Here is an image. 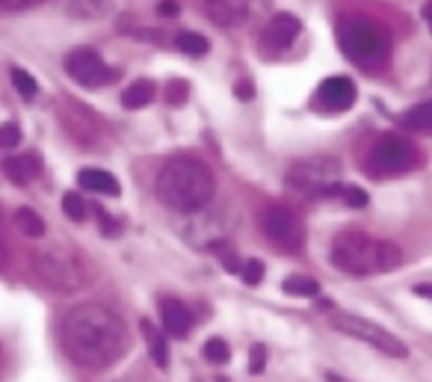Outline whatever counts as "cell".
Masks as SVG:
<instances>
[{
	"label": "cell",
	"mask_w": 432,
	"mask_h": 382,
	"mask_svg": "<svg viewBox=\"0 0 432 382\" xmlns=\"http://www.w3.org/2000/svg\"><path fill=\"white\" fill-rule=\"evenodd\" d=\"M63 344L74 365L101 371L119 361L130 344L125 320L107 306H77L63 323Z\"/></svg>",
	"instance_id": "6da1fadb"
},
{
	"label": "cell",
	"mask_w": 432,
	"mask_h": 382,
	"mask_svg": "<svg viewBox=\"0 0 432 382\" xmlns=\"http://www.w3.org/2000/svg\"><path fill=\"white\" fill-rule=\"evenodd\" d=\"M213 193H216L213 172L192 157H175L157 175V198L172 211L195 213L210 205Z\"/></svg>",
	"instance_id": "7a4b0ae2"
},
{
	"label": "cell",
	"mask_w": 432,
	"mask_h": 382,
	"mask_svg": "<svg viewBox=\"0 0 432 382\" xmlns=\"http://www.w3.org/2000/svg\"><path fill=\"white\" fill-rule=\"evenodd\" d=\"M331 264L352 276L388 273L403 264V252L391 240H376L364 231H344L331 240Z\"/></svg>",
	"instance_id": "3957f363"
},
{
	"label": "cell",
	"mask_w": 432,
	"mask_h": 382,
	"mask_svg": "<svg viewBox=\"0 0 432 382\" xmlns=\"http://www.w3.org/2000/svg\"><path fill=\"white\" fill-rule=\"evenodd\" d=\"M338 45L346 54L349 63L359 69H382L391 54V39L382 24L370 21V18H344L338 24Z\"/></svg>",
	"instance_id": "277c9868"
},
{
	"label": "cell",
	"mask_w": 432,
	"mask_h": 382,
	"mask_svg": "<svg viewBox=\"0 0 432 382\" xmlns=\"http://www.w3.org/2000/svg\"><path fill=\"white\" fill-rule=\"evenodd\" d=\"M418 149L400 134H382L373 143L367 154V172L376 178H391V175H406L408 169L418 166Z\"/></svg>",
	"instance_id": "5b68a950"
},
{
	"label": "cell",
	"mask_w": 432,
	"mask_h": 382,
	"mask_svg": "<svg viewBox=\"0 0 432 382\" xmlns=\"http://www.w3.org/2000/svg\"><path fill=\"white\" fill-rule=\"evenodd\" d=\"M341 178V164L335 157H305L299 164H293L287 172V184L297 187L302 193H314V196H331L341 193L344 187L338 184Z\"/></svg>",
	"instance_id": "8992f818"
},
{
	"label": "cell",
	"mask_w": 432,
	"mask_h": 382,
	"mask_svg": "<svg viewBox=\"0 0 432 382\" xmlns=\"http://www.w3.org/2000/svg\"><path fill=\"white\" fill-rule=\"evenodd\" d=\"M331 326H335L338 332H344V335H349V338H356V341H364V344H370L373 350H379L391 358H406L408 356V347L397 335H391L379 323H370V320H364L359 314H331Z\"/></svg>",
	"instance_id": "52a82bcc"
},
{
	"label": "cell",
	"mask_w": 432,
	"mask_h": 382,
	"mask_svg": "<svg viewBox=\"0 0 432 382\" xmlns=\"http://www.w3.org/2000/svg\"><path fill=\"white\" fill-rule=\"evenodd\" d=\"M33 267H36V276L56 291H77L86 278L81 264H77V258H71L68 252H60V249L36 252Z\"/></svg>",
	"instance_id": "ba28073f"
},
{
	"label": "cell",
	"mask_w": 432,
	"mask_h": 382,
	"mask_svg": "<svg viewBox=\"0 0 432 382\" xmlns=\"http://www.w3.org/2000/svg\"><path fill=\"white\" fill-rule=\"evenodd\" d=\"M261 228L264 234L284 252H299L305 243V228H302V219L293 213L290 208L282 205H269L261 216Z\"/></svg>",
	"instance_id": "9c48e42d"
},
{
	"label": "cell",
	"mask_w": 432,
	"mask_h": 382,
	"mask_svg": "<svg viewBox=\"0 0 432 382\" xmlns=\"http://www.w3.org/2000/svg\"><path fill=\"white\" fill-rule=\"evenodd\" d=\"M66 71L68 77L74 80L77 86L83 89H98V86H107L110 80L115 77V71L104 63L101 56H98V51L92 48H74L68 56H66Z\"/></svg>",
	"instance_id": "30bf717a"
},
{
	"label": "cell",
	"mask_w": 432,
	"mask_h": 382,
	"mask_svg": "<svg viewBox=\"0 0 432 382\" xmlns=\"http://www.w3.org/2000/svg\"><path fill=\"white\" fill-rule=\"evenodd\" d=\"M302 24H299V18L297 15H276V18H269L267 27L261 30V48L267 54H282L287 51L293 42H297V36H299Z\"/></svg>",
	"instance_id": "8fae6325"
},
{
	"label": "cell",
	"mask_w": 432,
	"mask_h": 382,
	"mask_svg": "<svg viewBox=\"0 0 432 382\" xmlns=\"http://www.w3.org/2000/svg\"><path fill=\"white\" fill-rule=\"evenodd\" d=\"M356 98H359L356 84H352L349 77H344V74L326 77L323 84H320V89H317V104H320L323 110H331V113L349 110L352 104H356Z\"/></svg>",
	"instance_id": "7c38bea8"
},
{
	"label": "cell",
	"mask_w": 432,
	"mask_h": 382,
	"mask_svg": "<svg viewBox=\"0 0 432 382\" xmlns=\"http://www.w3.org/2000/svg\"><path fill=\"white\" fill-rule=\"evenodd\" d=\"M254 9V0H207V15L210 21L220 27H237Z\"/></svg>",
	"instance_id": "4fadbf2b"
},
{
	"label": "cell",
	"mask_w": 432,
	"mask_h": 382,
	"mask_svg": "<svg viewBox=\"0 0 432 382\" xmlns=\"http://www.w3.org/2000/svg\"><path fill=\"white\" fill-rule=\"evenodd\" d=\"M160 320H163V329L172 338H187L192 332V314L181 299H163L160 303Z\"/></svg>",
	"instance_id": "5bb4252c"
},
{
	"label": "cell",
	"mask_w": 432,
	"mask_h": 382,
	"mask_svg": "<svg viewBox=\"0 0 432 382\" xmlns=\"http://www.w3.org/2000/svg\"><path fill=\"white\" fill-rule=\"evenodd\" d=\"M60 116H63V122H66V131H68L74 139H81V143H89V139H95V119H92L81 104H74L71 98L60 107Z\"/></svg>",
	"instance_id": "9a60e30c"
},
{
	"label": "cell",
	"mask_w": 432,
	"mask_h": 382,
	"mask_svg": "<svg viewBox=\"0 0 432 382\" xmlns=\"http://www.w3.org/2000/svg\"><path fill=\"white\" fill-rule=\"evenodd\" d=\"M77 184L83 190H92V193H101V196H119L122 187L107 169H81L77 172Z\"/></svg>",
	"instance_id": "2e32d148"
},
{
	"label": "cell",
	"mask_w": 432,
	"mask_h": 382,
	"mask_svg": "<svg viewBox=\"0 0 432 382\" xmlns=\"http://www.w3.org/2000/svg\"><path fill=\"white\" fill-rule=\"evenodd\" d=\"M4 172L12 184H30V181L38 175V160L33 154H15L4 160Z\"/></svg>",
	"instance_id": "e0dca14e"
},
{
	"label": "cell",
	"mask_w": 432,
	"mask_h": 382,
	"mask_svg": "<svg viewBox=\"0 0 432 382\" xmlns=\"http://www.w3.org/2000/svg\"><path fill=\"white\" fill-rule=\"evenodd\" d=\"M115 0H68V15L81 18V21H98V18L110 15Z\"/></svg>",
	"instance_id": "ac0fdd59"
},
{
	"label": "cell",
	"mask_w": 432,
	"mask_h": 382,
	"mask_svg": "<svg viewBox=\"0 0 432 382\" xmlns=\"http://www.w3.org/2000/svg\"><path fill=\"white\" fill-rule=\"evenodd\" d=\"M143 335L148 341V353H151V361L157 368H169V347H166V338L163 332L157 329L151 320H143Z\"/></svg>",
	"instance_id": "d6986e66"
},
{
	"label": "cell",
	"mask_w": 432,
	"mask_h": 382,
	"mask_svg": "<svg viewBox=\"0 0 432 382\" xmlns=\"http://www.w3.org/2000/svg\"><path fill=\"white\" fill-rule=\"evenodd\" d=\"M400 122L408 128V131H418V134H432V98L429 101H421L411 110H406L400 116Z\"/></svg>",
	"instance_id": "ffe728a7"
},
{
	"label": "cell",
	"mask_w": 432,
	"mask_h": 382,
	"mask_svg": "<svg viewBox=\"0 0 432 382\" xmlns=\"http://www.w3.org/2000/svg\"><path fill=\"white\" fill-rule=\"evenodd\" d=\"M154 101V84L151 80H136V84H130L125 92H122V104L125 110H143Z\"/></svg>",
	"instance_id": "44dd1931"
},
{
	"label": "cell",
	"mask_w": 432,
	"mask_h": 382,
	"mask_svg": "<svg viewBox=\"0 0 432 382\" xmlns=\"http://www.w3.org/2000/svg\"><path fill=\"white\" fill-rule=\"evenodd\" d=\"M15 226H18V231L27 234V237H33V240L45 237V219L38 216L33 208H18V211H15Z\"/></svg>",
	"instance_id": "7402d4cb"
},
{
	"label": "cell",
	"mask_w": 432,
	"mask_h": 382,
	"mask_svg": "<svg viewBox=\"0 0 432 382\" xmlns=\"http://www.w3.org/2000/svg\"><path fill=\"white\" fill-rule=\"evenodd\" d=\"M175 48H178L181 54H187V56H205L207 48H210V42H207L205 36L192 33V30H181L178 36H175Z\"/></svg>",
	"instance_id": "603a6c76"
},
{
	"label": "cell",
	"mask_w": 432,
	"mask_h": 382,
	"mask_svg": "<svg viewBox=\"0 0 432 382\" xmlns=\"http://www.w3.org/2000/svg\"><path fill=\"white\" fill-rule=\"evenodd\" d=\"M282 288H284L287 296H317L320 293V281L311 278V276H287Z\"/></svg>",
	"instance_id": "cb8c5ba5"
},
{
	"label": "cell",
	"mask_w": 432,
	"mask_h": 382,
	"mask_svg": "<svg viewBox=\"0 0 432 382\" xmlns=\"http://www.w3.org/2000/svg\"><path fill=\"white\" fill-rule=\"evenodd\" d=\"M202 353H205V358L210 361V365H228V361H231V347L225 344L222 338H210V341H205Z\"/></svg>",
	"instance_id": "d4e9b609"
},
{
	"label": "cell",
	"mask_w": 432,
	"mask_h": 382,
	"mask_svg": "<svg viewBox=\"0 0 432 382\" xmlns=\"http://www.w3.org/2000/svg\"><path fill=\"white\" fill-rule=\"evenodd\" d=\"M163 95H166V101L172 107H181V104H187V98H190V84L181 80V77H172L169 84L163 86Z\"/></svg>",
	"instance_id": "484cf974"
},
{
	"label": "cell",
	"mask_w": 432,
	"mask_h": 382,
	"mask_svg": "<svg viewBox=\"0 0 432 382\" xmlns=\"http://www.w3.org/2000/svg\"><path fill=\"white\" fill-rule=\"evenodd\" d=\"M12 86L18 89V95H21V98H27V101L38 95V86H36L33 74L24 71V69H12Z\"/></svg>",
	"instance_id": "4316f807"
},
{
	"label": "cell",
	"mask_w": 432,
	"mask_h": 382,
	"mask_svg": "<svg viewBox=\"0 0 432 382\" xmlns=\"http://www.w3.org/2000/svg\"><path fill=\"white\" fill-rule=\"evenodd\" d=\"M63 211H66L68 219H74V223H83L89 208H86V202H83V198L77 196V193H66V196H63Z\"/></svg>",
	"instance_id": "83f0119b"
},
{
	"label": "cell",
	"mask_w": 432,
	"mask_h": 382,
	"mask_svg": "<svg viewBox=\"0 0 432 382\" xmlns=\"http://www.w3.org/2000/svg\"><path fill=\"white\" fill-rule=\"evenodd\" d=\"M264 273H267V267L261 264L258 258H252V261H246V264H243V281H246L249 288L261 285V281H264Z\"/></svg>",
	"instance_id": "f1b7e54d"
},
{
	"label": "cell",
	"mask_w": 432,
	"mask_h": 382,
	"mask_svg": "<svg viewBox=\"0 0 432 382\" xmlns=\"http://www.w3.org/2000/svg\"><path fill=\"white\" fill-rule=\"evenodd\" d=\"M264 368H267V350H264V344H252L249 347V373L258 376Z\"/></svg>",
	"instance_id": "f546056e"
},
{
	"label": "cell",
	"mask_w": 432,
	"mask_h": 382,
	"mask_svg": "<svg viewBox=\"0 0 432 382\" xmlns=\"http://www.w3.org/2000/svg\"><path fill=\"white\" fill-rule=\"evenodd\" d=\"M18 143H21V128L12 122L0 125V149H15Z\"/></svg>",
	"instance_id": "4dcf8cb0"
},
{
	"label": "cell",
	"mask_w": 432,
	"mask_h": 382,
	"mask_svg": "<svg viewBox=\"0 0 432 382\" xmlns=\"http://www.w3.org/2000/svg\"><path fill=\"white\" fill-rule=\"evenodd\" d=\"M341 193H344V202H346L349 208H364V205H367V193H364L361 187H344Z\"/></svg>",
	"instance_id": "1f68e13d"
},
{
	"label": "cell",
	"mask_w": 432,
	"mask_h": 382,
	"mask_svg": "<svg viewBox=\"0 0 432 382\" xmlns=\"http://www.w3.org/2000/svg\"><path fill=\"white\" fill-rule=\"evenodd\" d=\"M157 12L166 15V18H175L181 12V6H178V0H160V4H157Z\"/></svg>",
	"instance_id": "d6a6232c"
},
{
	"label": "cell",
	"mask_w": 432,
	"mask_h": 382,
	"mask_svg": "<svg viewBox=\"0 0 432 382\" xmlns=\"http://www.w3.org/2000/svg\"><path fill=\"white\" fill-rule=\"evenodd\" d=\"M234 95H237L240 101H252V84L249 80H240V84L234 86Z\"/></svg>",
	"instance_id": "836d02e7"
},
{
	"label": "cell",
	"mask_w": 432,
	"mask_h": 382,
	"mask_svg": "<svg viewBox=\"0 0 432 382\" xmlns=\"http://www.w3.org/2000/svg\"><path fill=\"white\" fill-rule=\"evenodd\" d=\"M4 6L9 9H27V6H36V4H45V0H0Z\"/></svg>",
	"instance_id": "e575fe53"
},
{
	"label": "cell",
	"mask_w": 432,
	"mask_h": 382,
	"mask_svg": "<svg viewBox=\"0 0 432 382\" xmlns=\"http://www.w3.org/2000/svg\"><path fill=\"white\" fill-rule=\"evenodd\" d=\"M9 264V249H6V243H4V237H0V270H4Z\"/></svg>",
	"instance_id": "d590c367"
},
{
	"label": "cell",
	"mask_w": 432,
	"mask_h": 382,
	"mask_svg": "<svg viewBox=\"0 0 432 382\" xmlns=\"http://www.w3.org/2000/svg\"><path fill=\"white\" fill-rule=\"evenodd\" d=\"M415 293L423 299H432V285H415Z\"/></svg>",
	"instance_id": "8d00e7d4"
},
{
	"label": "cell",
	"mask_w": 432,
	"mask_h": 382,
	"mask_svg": "<svg viewBox=\"0 0 432 382\" xmlns=\"http://www.w3.org/2000/svg\"><path fill=\"white\" fill-rule=\"evenodd\" d=\"M423 18H426V24H429V30H432V0L423 6Z\"/></svg>",
	"instance_id": "74e56055"
}]
</instances>
